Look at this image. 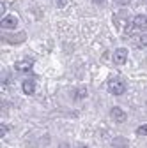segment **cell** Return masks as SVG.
<instances>
[{
	"label": "cell",
	"instance_id": "52a82bcc",
	"mask_svg": "<svg viewBox=\"0 0 147 148\" xmlns=\"http://www.w3.org/2000/svg\"><path fill=\"white\" fill-rule=\"evenodd\" d=\"M21 88H23V92H25L27 95H32L34 92H35V83H34V79H25L23 85H21Z\"/></svg>",
	"mask_w": 147,
	"mask_h": 148
},
{
	"label": "cell",
	"instance_id": "30bf717a",
	"mask_svg": "<svg viewBox=\"0 0 147 148\" xmlns=\"http://www.w3.org/2000/svg\"><path fill=\"white\" fill-rule=\"evenodd\" d=\"M112 145H114V146H128V141H126L124 138H115V139L112 141Z\"/></svg>",
	"mask_w": 147,
	"mask_h": 148
},
{
	"label": "cell",
	"instance_id": "8992f818",
	"mask_svg": "<svg viewBox=\"0 0 147 148\" xmlns=\"http://www.w3.org/2000/svg\"><path fill=\"white\" fill-rule=\"evenodd\" d=\"M14 69L20 71V72H28L32 69V60H21V62H16Z\"/></svg>",
	"mask_w": 147,
	"mask_h": 148
},
{
	"label": "cell",
	"instance_id": "9c48e42d",
	"mask_svg": "<svg viewBox=\"0 0 147 148\" xmlns=\"http://www.w3.org/2000/svg\"><path fill=\"white\" fill-rule=\"evenodd\" d=\"M135 46L137 48H145L147 46V34H142V35L137 37V39H135Z\"/></svg>",
	"mask_w": 147,
	"mask_h": 148
},
{
	"label": "cell",
	"instance_id": "4fadbf2b",
	"mask_svg": "<svg viewBox=\"0 0 147 148\" xmlns=\"http://www.w3.org/2000/svg\"><path fill=\"white\" fill-rule=\"evenodd\" d=\"M6 132H7V127L2 125V129H0V136H6Z\"/></svg>",
	"mask_w": 147,
	"mask_h": 148
},
{
	"label": "cell",
	"instance_id": "6da1fadb",
	"mask_svg": "<svg viewBox=\"0 0 147 148\" xmlns=\"http://www.w3.org/2000/svg\"><path fill=\"white\" fill-rule=\"evenodd\" d=\"M108 90H110V94H114V95H122L126 92V83L119 78H114V79L108 81Z\"/></svg>",
	"mask_w": 147,
	"mask_h": 148
},
{
	"label": "cell",
	"instance_id": "7c38bea8",
	"mask_svg": "<svg viewBox=\"0 0 147 148\" xmlns=\"http://www.w3.org/2000/svg\"><path fill=\"white\" fill-rule=\"evenodd\" d=\"M137 134H138V136H147V125L138 127V129H137Z\"/></svg>",
	"mask_w": 147,
	"mask_h": 148
},
{
	"label": "cell",
	"instance_id": "9a60e30c",
	"mask_svg": "<svg viewBox=\"0 0 147 148\" xmlns=\"http://www.w3.org/2000/svg\"><path fill=\"white\" fill-rule=\"evenodd\" d=\"M94 4H103V0H92Z\"/></svg>",
	"mask_w": 147,
	"mask_h": 148
},
{
	"label": "cell",
	"instance_id": "8fae6325",
	"mask_svg": "<svg viewBox=\"0 0 147 148\" xmlns=\"http://www.w3.org/2000/svg\"><path fill=\"white\" fill-rule=\"evenodd\" d=\"M83 97H87V90L85 88H78L75 92V99H83Z\"/></svg>",
	"mask_w": 147,
	"mask_h": 148
},
{
	"label": "cell",
	"instance_id": "5b68a950",
	"mask_svg": "<svg viewBox=\"0 0 147 148\" xmlns=\"http://www.w3.org/2000/svg\"><path fill=\"white\" fill-rule=\"evenodd\" d=\"M110 115H112V118L115 120V122H119V123H122V122H126V113L121 109V108H112V111H110Z\"/></svg>",
	"mask_w": 147,
	"mask_h": 148
},
{
	"label": "cell",
	"instance_id": "277c9868",
	"mask_svg": "<svg viewBox=\"0 0 147 148\" xmlns=\"http://www.w3.org/2000/svg\"><path fill=\"white\" fill-rule=\"evenodd\" d=\"M133 27L138 30H147V16L145 14H138L133 20Z\"/></svg>",
	"mask_w": 147,
	"mask_h": 148
},
{
	"label": "cell",
	"instance_id": "7a4b0ae2",
	"mask_svg": "<svg viewBox=\"0 0 147 148\" xmlns=\"http://www.w3.org/2000/svg\"><path fill=\"white\" fill-rule=\"evenodd\" d=\"M126 60H128V49L126 48H119V49L114 51V62L117 65H124Z\"/></svg>",
	"mask_w": 147,
	"mask_h": 148
},
{
	"label": "cell",
	"instance_id": "5bb4252c",
	"mask_svg": "<svg viewBox=\"0 0 147 148\" xmlns=\"http://www.w3.org/2000/svg\"><path fill=\"white\" fill-rule=\"evenodd\" d=\"M64 4H66V0H59V5H60V7H62Z\"/></svg>",
	"mask_w": 147,
	"mask_h": 148
},
{
	"label": "cell",
	"instance_id": "3957f363",
	"mask_svg": "<svg viewBox=\"0 0 147 148\" xmlns=\"http://www.w3.org/2000/svg\"><path fill=\"white\" fill-rule=\"evenodd\" d=\"M2 28H16L18 27V18L16 16H4L2 21H0Z\"/></svg>",
	"mask_w": 147,
	"mask_h": 148
},
{
	"label": "cell",
	"instance_id": "ba28073f",
	"mask_svg": "<svg viewBox=\"0 0 147 148\" xmlns=\"http://www.w3.org/2000/svg\"><path fill=\"white\" fill-rule=\"evenodd\" d=\"M4 39H6L7 42H12V44L23 42V41H25V34L21 32V34H18V35H4Z\"/></svg>",
	"mask_w": 147,
	"mask_h": 148
},
{
	"label": "cell",
	"instance_id": "2e32d148",
	"mask_svg": "<svg viewBox=\"0 0 147 148\" xmlns=\"http://www.w3.org/2000/svg\"><path fill=\"white\" fill-rule=\"evenodd\" d=\"M78 148H87V146H78Z\"/></svg>",
	"mask_w": 147,
	"mask_h": 148
}]
</instances>
